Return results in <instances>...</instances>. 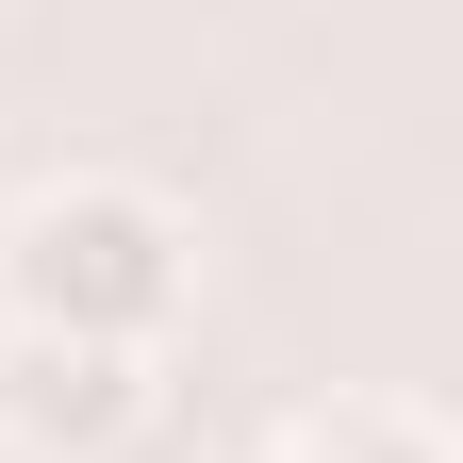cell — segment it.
Segmentation results:
<instances>
[{"label":"cell","mask_w":463,"mask_h":463,"mask_svg":"<svg viewBox=\"0 0 463 463\" xmlns=\"http://www.w3.org/2000/svg\"><path fill=\"white\" fill-rule=\"evenodd\" d=\"M183 281H199L183 215L149 183H50V199H17V232H0V315L67 331V347H149L183 315Z\"/></svg>","instance_id":"1"},{"label":"cell","mask_w":463,"mask_h":463,"mask_svg":"<svg viewBox=\"0 0 463 463\" xmlns=\"http://www.w3.org/2000/svg\"><path fill=\"white\" fill-rule=\"evenodd\" d=\"M133 430H149V347L0 331V447L17 463H116Z\"/></svg>","instance_id":"2"}]
</instances>
